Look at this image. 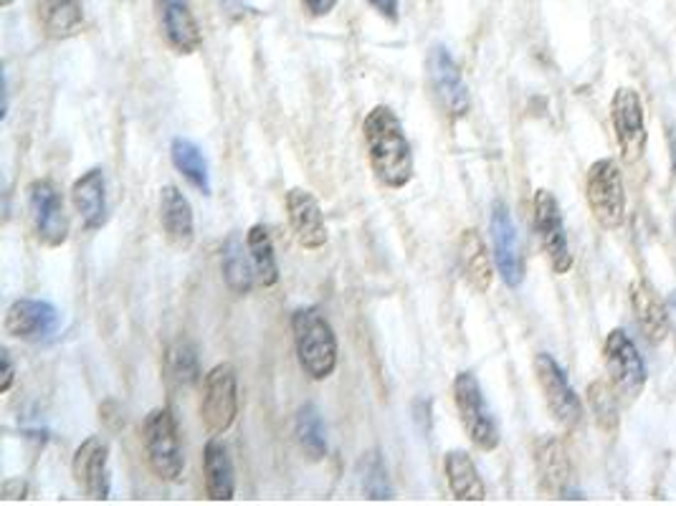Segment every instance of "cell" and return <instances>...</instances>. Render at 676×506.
I'll return each mask as SVG.
<instances>
[{
  "label": "cell",
  "instance_id": "cell-1",
  "mask_svg": "<svg viewBox=\"0 0 676 506\" xmlns=\"http://www.w3.org/2000/svg\"><path fill=\"white\" fill-rule=\"evenodd\" d=\"M363 138L368 148V160L376 178L386 188L401 190L413 180V150L405 138L403 122L386 104H378L368 111L363 122Z\"/></svg>",
  "mask_w": 676,
  "mask_h": 506
},
{
  "label": "cell",
  "instance_id": "cell-2",
  "mask_svg": "<svg viewBox=\"0 0 676 506\" xmlns=\"http://www.w3.org/2000/svg\"><path fill=\"white\" fill-rule=\"evenodd\" d=\"M292 334L305 375L312 380H328L337 367V334L330 319L317 307L299 309L292 317Z\"/></svg>",
  "mask_w": 676,
  "mask_h": 506
},
{
  "label": "cell",
  "instance_id": "cell-3",
  "mask_svg": "<svg viewBox=\"0 0 676 506\" xmlns=\"http://www.w3.org/2000/svg\"><path fill=\"white\" fill-rule=\"evenodd\" d=\"M142 444H145L150 469H153L157 479L180 481L182 469H186V456H182L178 423H175V415L168 408H155L145 417Z\"/></svg>",
  "mask_w": 676,
  "mask_h": 506
},
{
  "label": "cell",
  "instance_id": "cell-4",
  "mask_svg": "<svg viewBox=\"0 0 676 506\" xmlns=\"http://www.w3.org/2000/svg\"><path fill=\"white\" fill-rule=\"evenodd\" d=\"M453 403H456L459 421L472 438V444L482 451H495L499 446V425L489 411L487 400H484L479 380L469 369L459 373L456 380H453Z\"/></svg>",
  "mask_w": 676,
  "mask_h": 506
},
{
  "label": "cell",
  "instance_id": "cell-5",
  "mask_svg": "<svg viewBox=\"0 0 676 506\" xmlns=\"http://www.w3.org/2000/svg\"><path fill=\"white\" fill-rule=\"evenodd\" d=\"M585 198L603 228H620L626 221V190L618 165L610 157H601L588 167Z\"/></svg>",
  "mask_w": 676,
  "mask_h": 506
},
{
  "label": "cell",
  "instance_id": "cell-6",
  "mask_svg": "<svg viewBox=\"0 0 676 506\" xmlns=\"http://www.w3.org/2000/svg\"><path fill=\"white\" fill-rule=\"evenodd\" d=\"M238 417V373L230 363H221L205 375L201 398V421L211 436L226 433Z\"/></svg>",
  "mask_w": 676,
  "mask_h": 506
},
{
  "label": "cell",
  "instance_id": "cell-7",
  "mask_svg": "<svg viewBox=\"0 0 676 506\" xmlns=\"http://www.w3.org/2000/svg\"><path fill=\"white\" fill-rule=\"evenodd\" d=\"M31 226L38 238V244L59 248L69 240V219L63 211V198L57 183L49 178L34 180L26 190Z\"/></svg>",
  "mask_w": 676,
  "mask_h": 506
},
{
  "label": "cell",
  "instance_id": "cell-8",
  "mask_svg": "<svg viewBox=\"0 0 676 506\" xmlns=\"http://www.w3.org/2000/svg\"><path fill=\"white\" fill-rule=\"evenodd\" d=\"M535 375L555 421H558L565 431L578 428L580 421H583V403H580L578 392L572 390L568 375H565L558 360L547 355V352H539L535 357Z\"/></svg>",
  "mask_w": 676,
  "mask_h": 506
},
{
  "label": "cell",
  "instance_id": "cell-9",
  "mask_svg": "<svg viewBox=\"0 0 676 506\" xmlns=\"http://www.w3.org/2000/svg\"><path fill=\"white\" fill-rule=\"evenodd\" d=\"M532 211H535V231L539 246H543L545 256L550 259L553 271L555 274H568L572 269V254L558 198H555L550 190L539 188L535 192V200H532Z\"/></svg>",
  "mask_w": 676,
  "mask_h": 506
},
{
  "label": "cell",
  "instance_id": "cell-10",
  "mask_svg": "<svg viewBox=\"0 0 676 506\" xmlns=\"http://www.w3.org/2000/svg\"><path fill=\"white\" fill-rule=\"evenodd\" d=\"M603 363H606L610 385L620 396L639 398L643 385H647V365L639 355V348L624 329L608 332L606 344H603Z\"/></svg>",
  "mask_w": 676,
  "mask_h": 506
},
{
  "label": "cell",
  "instance_id": "cell-11",
  "mask_svg": "<svg viewBox=\"0 0 676 506\" xmlns=\"http://www.w3.org/2000/svg\"><path fill=\"white\" fill-rule=\"evenodd\" d=\"M428 82H431V92L439 99L441 109L451 119H464L469 115V107H472L469 86L461 77L459 63L453 61L451 51L443 44H436L428 51Z\"/></svg>",
  "mask_w": 676,
  "mask_h": 506
},
{
  "label": "cell",
  "instance_id": "cell-12",
  "mask_svg": "<svg viewBox=\"0 0 676 506\" xmlns=\"http://www.w3.org/2000/svg\"><path fill=\"white\" fill-rule=\"evenodd\" d=\"M610 122H614L620 157H624L626 163L641 160L643 150H647L649 134L639 92L631 90V86H620V90H616L614 102H610Z\"/></svg>",
  "mask_w": 676,
  "mask_h": 506
},
{
  "label": "cell",
  "instance_id": "cell-13",
  "mask_svg": "<svg viewBox=\"0 0 676 506\" xmlns=\"http://www.w3.org/2000/svg\"><path fill=\"white\" fill-rule=\"evenodd\" d=\"M491 246H495V267L507 286L517 289L524 281V256L520 246V233L517 223L509 213L505 200H495L491 205Z\"/></svg>",
  "mask_w": 676,
  "mask_h": 506
},
{
  "label": "cell",
  "instance_id": "cell-14",
  "mask_svg": "<svg viewBox=\"0 0 676 506\" xmlns=\"http://www.w3.org/2000/svg\"><path fill=\"white\" fill-rule=\"evenodd\" d=\"M61 327V311L44 299H15L5 311V332L13 340L49 342Z\"/></svg>",
  "mask_w": 676,
  "mask_h": 506
},
{
  "label": "cell",
  "instance_id": "cell-15",
  "mask_svg": "<svg viewBox=\"0 0 676 506\" xmlns=\"http://www.w3.org/2000/svg\"><path fill=\"white\" fill-rule=\"evenodd\" d=\"M76 486L94 502H105L112 494V479H109V446L97 436L86 438L74 451L71 461Z\"/></svg>",
  "mask_w": 676,
  "mask_h": 506
},
{
  "label": "cell",
  "instance_id": "cell-16",
  "mask_svg": "<svg viewBox=\"0 0 676 506\" xmlns=\"http://www.w3.org/2000/svg\"><path fill=\"white\" fill-rule=\"evenodd\" d=\"M286 215H289V226L294 238L301 248L317 251L328 244V223L320 200L305 188H292L286 192Z\"/></svg>",
  "mask_w": 676,
  "mask_h": 506
},
{
  "label": "cell",
  "instance_id": "cell-17",
  "mask_svg": "<svg viewBox=\"0 0 676 506\" xmlns=\"http://www.w3.org/2000/svg\"><path fill=\"white\" fill-rule=\"evenodd\" d=\"M157 21H161L165 42L175 54L190 56L203 46L201 26L188 0H157Z\"/></svg>",
  "mask_w": 676,
  "mask_h": 506
},
{
  "label": "cell",
  "instance_id": "cell-18",
  "mask_svg": "<svg viewBox=\"0 0 676 506\" xmlns=\"http://www.w3.org/2000/svg\"><path fill=\"white\" fill-rule=\"evenodd\" d=\"M71 203H74L79 221L86 231H99L107 223V178L102 167L82 173L71 185Z\"/></svg>",
  "mask_w": 676,
  "mask_h": 506
},
{
  "label": "cell",
  "instance_id": "cell-19",
  "mask_svg": "<svg viewBox=\"0 0 676 506\" xmlns=\"http://www.w3.org/2000/svg\"><path fill=\"white\" fill-rule=\"evenodd\" d=\"M628 302H631L636 325H639L641 334L647 337V342H664L666 332H669V309H666V302L659 296L656 289L649 281L639 279L628 289Z\"/></svg>",
  "mask_w": 676,
  "mask_h": 506
},
{
  "label": "cell",
  "instance_id": "cell-20",
  "mask_svg": "<svg viewBox=\"0 0 676 506\" xmlns=\"http://www.w3.org/2000/svg\"><path fill=\"white\" fill-rule=\"evenodd\" d=\"M161 223L165 238L175 248H190L195 238V215L190 200L182 196L180 188L165 185L161 190Z\"/></svg>",
  "mask_w": 676,
  "mask_h": 506
},
{
  "label": "cell",
  "instance_id": "cell-21",
  "mask_svg": "<svg viewBox=\"0 0 676 506\" xmlns=\"http://www.w3.org/2000/svg\"><path fill=\"white\" fill-rule=\"evenodd\" d=\"M456 256H459V269L461 276L472 289L484 294L491 289V281H495V269H491V259L487 251V244H484L482 233L476 228L461 231L459 244H456Z\"/></svg>",
  "mask_w": 676,
  "mask_h": 506
},
{
  "label": "cell",
  "instance_id": "cell-22",
  "mask_svg": "<svg viewBox=\"0 0 676 506\" xmlns=\"http://www.w3.org/2000/svg\"><path fill=\"white\" fill-rule=\"evenodd\" d=\"M203 481L211 502H230L236 494V471L228 448L211 438L203 448Z\"/></svg>",
  "mask_w": 676,
  "mask_h": 506
},
{
  "label": "cell",
  "instance_id": "cell-23",
  "mask_svg": "<svg viewBox=\"0 0 676 506\" xmlns=\"http://www.w3.org/2000/svg\"><path fill=\"white\" fill-rule=\"evenodd\" d=\"M535 466L539 476V489L545 494L562 496L570 486V459L558 438H539L535 446Z\"/></svg>",
  "mask_w": 676,
  "mask_h": 506
},
{
  "label": "cell",
  "instance_id": "cell-24",
  "mask_svg": "<svg viewBox=\"0 0 676 506\" xmlns=\"http://www.w3.org/2000/svg\"><path fill=\"white\" fill-rule=\"evenodd\" d=\"M443 471L456 502H484L487 499V484H484L479 469L466 451H449L443 459Z\"/></svg>",
  "mask_w": 676,
  "mask_h": 506
},
{
  "label": "cell",
  "instance_id": "cell-25",
  "mask_svg": "<svg viewBox=\"0 0 676 506\" xmlns=\"http://www.w3.org/2000/svg\"><path fill=\"white\" fill-rule=\"evenodd\" d=\"M221 271H224L226 286L234 294H249L253 289V279H257V269H253L249 246L230 233L221 246Z\"/></svg>",
  "mask_w": 676,
  "mask_h": 506
},
{
  "label": "cell",
  "instance_id": "cell-26",
  "mask_svg": "<svg viewBox=\"0 0 676 506\" xmlns=\"http://www.w3.org/2000/svg\"><path fill=\"white\" fill-rule=\"evenodd\" d=\"M44 34L57 42L76 36L84 28V8L82 0H41L38 5Z\"/></svg>",
  "mask_w": 676,
  "mask_h": 506
},
{
  "label": "cell",
  "instance_id": "cell-27",
  "mask_svg": "<svg viewBox=\"0 0 676 506\" xmlns=\"http://www.w3.org/2000/svg\"><path fill=\"white\" fill-rule=\"evenodd\" d=\"M170 160L182 178H186L198 192L211 196V167L203 150L193 140L175 138L170 142Z\"/></svg>",
  "mask_w": 676,
  "mask_h": 506
},
{
  "label": "cell",
  "instance_id": "cell-28",
  "mask_svg": "<svg viewBox=\"0 0 676 506\" xmlns=\"http://www.w3.org/2000/svg\"><path fill=\"white\" fill-rule=\"evenodd\" d=\"M294 431H297V440L301 446V451L309 461H322L330 451L328 444V425H324V417L320 413V408L315 403H307L299 408L297 423H294Z\"/></svg>",
  "mask_w": 676,
  "mask_h": 506
},
{
  "label": "cell",
  "instance_id": "cell-29",
  "mask_svg": "<svg viewBox=\"0 0 676 506\" xmlns=\"http://www.w3.org/2000/svg\"><path fill=\"white\" fill-rule=\"evenodd\" d=\"M246 246H249L253 269H257V279L261 286H274L280 281V261H276L274 244L269 231L257 223L246 233Z\"/></svg>",
  "mask_w": 676,
  "mask_h": 506
},
{
  "label": "cell",
  "instance_id": "cell-30",
  "mask_svg": "<svg viewBox=\"0 0 676 506\" xmlns=\"http://www.w3.org/2000/svg\"><path fill=\"white\" fill-rule=\"evenodd\" d=\"M165 373L178 388H190L201 380V365H198V350L193 342L178 340L168 348L165 355Z\"/></svg>",
  "mask_w": 676,
  "mask_h": 506
},
{
  "label": "cell",
  "instance_id": "cell-31",
  "mask_svg": "<svg viewBox=\"0 0 676 506\" xmlns=\"http://www.w3.org/2000/svg\"><path fill=\"white\" fill-rule=\"evenodd\" d=\"M360 486H363V494L372 502L393 499V486H391V479H388V469H386L380 451L363 454Z\"/></svg>",
  "mask_w": 676,
  "mask_h": 506
},
{
  "label": "cell",
  "instance_id": "cell-32",
  "mask_svg": "<svg viewBox=\"0 0 676 506\" xmlns=\"http://www.w3.org/2000/svg\"><path fill=\"white\" fill-rule=\"evenodd\" d=\"M588 403H591L593 415L601 428H606V431L616 428L618 425L616 388H608L606 383H593L591 388H588Z\"/></svg>",
  "mask_w": 676,
  "mask_h": 506
},
{
  "label": "cell",
  "instance_id": "cell-33",
  "mask_svg": "<svg viewBox=\"0 0 676 506\" xmlns=\"http://www.w3.org/2000/svg\"><path fill=\"white\" fill-rule=\"evenodd\" d=\"M376 11L388 21H398V11H401V0H368Z\"/></svg>",
  "mask_w": 676,
  "mask_h": 506
},
{
  "label": "cell",
  "instance_id": "cell-34",
  "mask_svg": "<svg viewBox=\"0 0 676 506\" xmlns=\"http://www.w3.org/2000/svg\"><path fill=\"white\" fill-rule=\"evenodd\" d=\"M0 494H3V499H26L28 486L23 484L21 479H8L3 489H0Z\"/></svg>",
  "mask_w": 676,
  "mask_h": 506
},
{
  "label": "cell",
  "instance_id": "cell-35",
  "mask_svg": "<svg viewBox=\"0 0 676 506\" xmlns=\"http://www.w3.org/2000/svg\"><path fill=\"white\" fill-rule=\"evenodd\" d=\"M301 3H305V8L315 15V19H322V15H330L335 11L337 0H301Z\"/></svg>",
  "mask_w": 676,
  "mask_h": 506
},
{
  "label": "cell",
  "instance_id": "cell-36",
  "mask_svg": "<svg viewBox=\"0 0 676 506\" xmlns=\"http://www.w3.org/2000/svg\"><path fill=\"white\" fill-rule=\"evenodd\" d=\"M0 360H3V383H0V392H8L13 388V380H15V367H13L11 352L8 350L0 352Z\"/></svg>",
  "mask_w": 676,
  "mask_h": 506
},
{
  "label": "cell",
  "instance_id": "cell-37",
  "mask_svg": "<svg viewBox=\"0 0 676 506\" xmlns=\"http://www.w3.org/2000/svg\"><path fill=\"white\" fill-rule=\"evenodd\" d=\"M666 309H669V327L676 334V292L669 296V302H666Z\"/></svg>",
  "mask_w": 676,
  "mask_h": 506
},
{
  "label": "cell",
  "instance_id": "cell-38",
  "mask_svg": "<svg viewBox=\"0 0 676 506\" xmlns=\"http://www.w3.org/2000/svg\"><path fill=\"white\" fill-rule=\"evenodd\" d=\"M672 157H674V170H676V144H674V152H672Z\"/></svg>",
  "mask_w": 676,
  "mask_h": 506
},
{
  "label": "cell",
  "instance_id": "cell-39",
  "mask_svg": "<svg viewBox=\"0 0 676 506\" xmlns=\"http://www.w3.org/2000/svg\"><path fill=\"white\" fill-rule=\"evenodd\" d=\"M674 228H676V221H674Z\"/></svg>",
  "mask_w": 676,
  "mask_h": 506
}]
</instances>
